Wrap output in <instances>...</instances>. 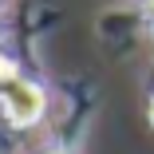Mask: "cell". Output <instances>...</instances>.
Here are the masks:
<instances>
[{"instance_id":"6da1fadb","label":"cell","mask_w":154,"mask_h":154,"mask_svg":"<svg viewBox=\"0 0 154 154\" xmlns=\"http://www.w3.org/2000/svg\"><path fill=\"white\" fill-rule=\"evenodd\" d=\"M4 115H8L12 127H32V122L44 115V87L20 75L12 83V91L4 95Z\"/></svg>"},{"instance_id":"7a4b0ae2","label":"cell","mask_w":154,"mask_h":154,"mask_svg":"<svg viewBox=\"0 0 154 154\" xmlns=\"http://www.w3.org/2000/svg\"><path fill=\"white\" fill-rule=\"evenodd\" d=\"M20 79V71H16V63H8L4 55H0V103H4V95L12 91V83Z\"/></svg>"},{"instance_id":"277c9868","label":"cell","mask_w":154,"mask_h":154,"mask_svg":"<svg viewBox=\"0 0 154 154\" xmlns=\"http://www.w3.org/2000/svg\"><path fill=\"white\" fill-rule=\"evenodd\" d=\"M150 24H154V0H150Z\"/></svg>"},{"instance_id":"3957f363","label":"cell","mask_w":154,"mask_h":154,"mask_svg":"<svg viewBox=\"0 0 154 154\" xmlns=\"http://www.w3.org/2000/svg\"><path fill=\"white\" fill-rule=\"evenodd\" d=\"M150 127H154V103H150Z\"/></svg>"},{"instance_id":"5b68a950","label":"cell","mask_w":154,"mask_h":154,"mask_svg":"<svg viewBox=\"0 0 154 154\" xmlns=\"http://www.w3.org/2000/svg\"><path fill=\"white\" fill-rule=\"evenodd\" d=\"M48 154H63V150H48Z\"/></svg>"}]
</instances>
